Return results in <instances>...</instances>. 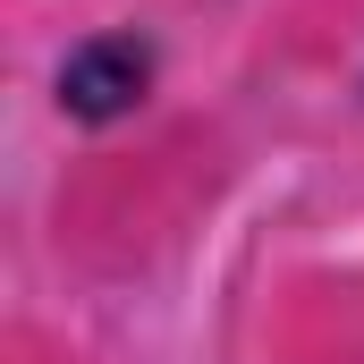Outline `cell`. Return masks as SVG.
I'll return each instance as SVG.
<instances>
[{
	"mask_svg": "<svg viewBox=\"0 0 364 364\" xmlns=\"http://www.w3.org/2000/svg\"><path fill=\"white\" fill-rule=\"evenodd\" d=\"M144 93H153V43L144 34H93L60 60V110L85 119V127L127 119Z\"/></svg>",
	"mask_w": 364,
	"mask_h": 364,
	"instance_id": "6da1fadb",
	"label": "cell"
}]
</instances>
